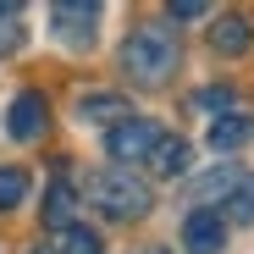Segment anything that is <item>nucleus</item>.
<instances>
[{"label": "nucleus", "mask_w": 254, "mask_h": 254, "mask_svg": "<svg viewBox=\"0 0 254 254\" xmlns=\"http://www.w3.org/2000/svg\"><path fill=\"white\" fill-rule=\"evenodd\" d=\"M177 61H183V50H177V33L166 28V22L133 28L127 45H122V72L133 77V83H144V89H160V83L177 72Z\"/></svg>", "instance_id": "nucleus-1"}, {"label": "nucleus", "mask_w": 254, "mask_h": 254, "mask_svg": "<svg viewBox=\"0 0 254 254\" xmlns=\"http://www.w3.org/2000/svg\"><path fill=\"white\" fill-rule=\"evenodd\" d=\"M89 199L105 210L111 221H138V216H149V183L133 177L127 166H105V172H94V177H89Z\"/></svg>", "instance_id": "nucleus-2"}, {"label": "nucleus", "mask_w": 254, "mask_h": 254, "mask_svg": "<svg viewBox=\"0 0 254 254\" xmlns=\"http://www.w3.org/2000/svg\"><path fill=\"white\" fill-rule=\"evenodd\" d=\"M160 127L155 122H144V116H122L111 133H105V155L116 160V166H133V160H149L155 149H160Z\"/></svg>", "instance_id": "nucleus-3"}, {"label": "nucleus", "mask_w": 254, "mask_h": 254, "mask_svg": "<svg viewBox=\"0 0 254 254\" xmlns=\"http://www.w3.org/2000/svg\"><path fill=\"white\" fill-rule=\"evenodd\" d=\"M94 22H100V6L94 0H56L50 6V28H56V39L61 45H89L94 39Z\"/></svg>", "instance_id": "nucleus-4"}, {"label": "nucleus", "mask_w": 254, "mask_h": 254, "mask_svg": "<svg viewBox=\"0 0 254 254\" xmlns=\"http://www.w3.org/2000/svg\"><path fill=\"white\" fill-rule=\"evenodd\" d=\"M45 122H50L45 94H39V89H28V94H17V100H11V111H6V133H11L17 144H33L39 133H45Z\"/></svg>", "instance_id": "nucleus-5"}, {"label": "nucleus", "mask_w": 254, "mask_h": 254, "mask_svg": "<svg viewBox=\"0 0 254 254\" xmlns=\"http://www.w3.org/2000/svg\"><path fill=\"white\" fill-rule=\"evenodd\" d=\"M227 243V227L216 210H188V221H183V249L188 254H221Z\"/></svg>", "instance_id": "nucleus-6"}, {"label": "nucleus", "mask_w": 254, "mask_h": 254, "mask_svg": "<svg viewBox=\"0 0 254 254\" xmlns=\"http://www.w3.org/2000/svg\"><path fill=\"white\" fill-rule=\"evenodd\" d=\"M249 39H254V22H249L243 11H227V17L210 22V45H216L221 56H243V50H249Z\"/></svg>", "instance_id": "nucleus-7"}, {"label": "nucleus", "mask_w": 254, "mask_h": 254, "mask_svg": "<svg viewBox=\"0 0 254 254\" xmlns=\"http://www.w3.org/2000/svg\"><path fill=\"white\" fill-rule=\"evenodd\" d=\"M238 183H243V172H238V166H216V172H204V177L188 188V199H199V210H210V204H227Z\"/></svg>", "instance_id": "nucleus-8"}, {"label": "nucleus", "mask_w": 254, "mask_h": 254, "mask_svg": "<svg viewBox=\"0 0 254 254\" xmlns=\"http://www.w3.org/2000/svg\"><path fill=\"white\" fill-rule=\"evenodd\" d=\"M249 138H254V116H221L216 127H210V149H221V155L243 149Z\"/></svg>", "instance_id": "nucleus-9"}, {"label": "nucleus", "mask_w": 254, "mask_h": 254, "mask_svg": "<svg viewBox=\"0 0 254 254\" xmlns=\"http://www.w3.org/2000/svg\"><path fill=\"white\" fill-rule=\"evenodd\" d=\"M72 210H77V193H72L66 177H56L50 193H45V221H50V227H66V221H72Z\"/></svg>", "instance_id": "nucleus-10"}, {"label": "nucleus", "mask_w": 254, "mask_h": 254, "mask_svg": "<svg viewBox=\"0 0 254 254\" xmlns=\"http://www.w3.org/2000/svg\"><path fill=\"white\" fill-rule=\"evenodd\" d=\"M188 155H193V149H188L183 138H172V133H166V138H160V149L149 155V166H155L160 177H177V172H188Z\"/></svg>", "instance_id": "nucleus-11"}, {"label": "nucleus", "mask_w": 254, "mask_h": 254, "mask_svg": "<svg viewBox=\"0 0 254 254\" xmlns=\"http://www.w3.org/2000/svg\"><path fill=\"white\" fill-rule=\"evenodd\" d=\"M122 111H127V100L122 94H83V116H89V122H122Z\"/></svg>", "instance_id": "nucleus-12"}, {"label": "nucleus", "mask_w": 254, "mask_h": 254, "mask_svg": "<svg viewBox=\"0 0 254 254\" xmlns=\"http://www.w3.org/2000/svg\"><path fill=\"white\" fill-rule=\"evenodd\" d=\"M28 199V172L22 166H0V210H17Z\"/></svg>", "instance_id": "nucleus-13"}, {"label": "nucleus", "mask_w": 254, "mask_h": 254, "mask_svg": "<svg viewBox=\"0 0 254 254\" xmlns=\"http://www.w3.org/2000/svg\"><path fill=\"white\" fill-rule=\"evenodd\" d=\"M227 216H232V221H254V177H243V183L232 188V199H227Z\"/></svg>", "instance_id": "nucleus-14"}, {"label": "nucleus", "mask_w": 254, "mask_h": 254, "mask_svg": "<svg viewBox=\"0 0 254 254\" xmlns=\"http://www.w3.org/2000/svg\"><path fill=\"white\" fill-rule=\"evenodd\" d=\"M61 254H100V238L89 227H66L61 232Z\"/></svg>", "instance_id": "nucleus-15"}, {"label": "nucleus", "mask_w": 254, "mask_h": 254, "mask_svg": "<svg viewBox=\"0 0 254 254\" xmlns=\"http://www.w3.org/2000/svg\"><path fill=\"white\" fill-rule=\"evenodd\" d=\"M238 105V94L232 89H221V83H216V89H199L193 94V111H232Z\"/></svg>", "instance_id": "nucleus-16"}, {"label": "nucleus", "mask_w": 254, "mask_h": 254, "mask_svg": "<svg viewBox=\"0 0 254 254\" xmlns=\"http://www.w3.org/2000/svg\"><path fill=\"white\" fill-rule=\"evenodd\" d=\"M166 11H172V17H204V0H172Z\"/></svg>", "instance_id": "nucleus-17"}, {"label": "nucleus", "mask_w": 254, "mask_h": 254, "mask_svg": "<svg viewBox=\"0 0 254 254\" xmlns=\"http://www.w3.org/2000/svg\"><path fill=\"white\" fill-rule=\"evenodd\" d=\"M17 39H22V33H17V22L0 17V50H17Z\"/></svg>", "instance_id": "nucleus-18"}, {"label": "nucleus", "mask_w": 254, "mask_h": 254, "mask_svg": "<svg viewBox=\"0 0 254 254\" xmlns=\"http://www.w3.org/2000/svg\"><path fill=\"white\" fill-rule=\"evenodd\" d=\"M33 254H61V243H39V249H33Z\"/></svg>", "instance_id": "nucleus-19"}, {"label": "nucleus", "mask_w": 254, "mask_h": 254, "mask_svg": "<svg viewBox=\"0 0 254 254\" xmlns=\"http://www.w3.org/2000/svg\"><path fill=\"white\" fill-rule=\"evenodd\" d=\"M155 254H160V249H155Z\"/></svg>", "instance_id": "nucleus-20"}]
</instances>
